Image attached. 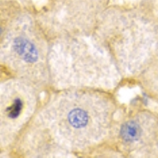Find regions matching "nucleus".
I'll return each mask as SVG.
<instances>
[{
    "mask_svg": "<svg viewBox=\"0 0 158 158\" xmlns=\"http://www.w3.org/2000/svg\"><path fill=\"white\" fill-rule=\"evenodd\" d=\"M67 120L68 124L74 130H82L88 126L90 116L88 111L80 107H75L67 113Z\"/></svg>",
    "mask_w": 158,
    "mask_h": 158,
    "instance_id": "f03ea898",
    "label": "nucleus"
},
{
    "mask_svg": "<svg viewBox=\"0 0 158 158\" xmlns=\"http://www.w3.org/2000/svg\"><path fill=\"white\" fill-rule=\"evenodd\" d=\"M13 49L17 56L26 63H34L39 57V52L34 44L25 37L18 36L15 38Z\"/></svg>",
    "mask_w": 158,
    "mask_h": 158,
    "instance_id": "f257e3e1",
    "label": "nucleus"
},
{
    "mask_svg": "<svg viewBox=\"0 0 158 158\" xmlns=\"http://www.w3.org/2000/svg\"><path fill=\"white\" fill-rule=\"evenodd\" d=\"M3 106V116L10 120H15L22 115L25 108V101L20 96H16L10 99V101Z\"/></svg>",
    "mask_w": 158,
    "mask_h": 158,
    "instance_id": "7ed1b4c3",
    "label": "nucleus"
}]
</instances>
